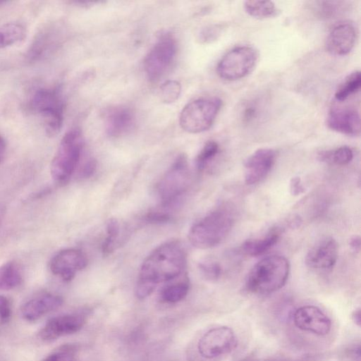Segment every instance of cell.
<instances>
[{"label": "cell", "instance_id": "obj_33", "mask_svg": "<svg viewBox=\"0 0 361 361\" xmlns=\"http://www.w3.org/2000/svg\"><path fill=\"white\" fill-rule=\"evenodd\" d=\"M171 217L168 210L161 208L148 212L143 216V221L148 224H165L170 221Z\"/></svg>", "mask_w": 361, "mask_h": 361}, {"label": "cell", "instance_id": "obj_8", "mask_svg": "<svg viewBox=\"0 0 361 361\" xmlns=\"http://www.w3.org/2000/svg\"><path fill=\"white\" fill-rule=\"evenodd\" d=\"M257 51L250 46H238L228 51L219 61L216 71L226 81H235L247 76L254 69Z\"/></svg>", "mask_w": 361, "mask_h": 361}, {"label": "cell", "instance_id": "obj_2", "mask_svg": "<svg viewBox=\"0 0 361 361\" xmlns=\"http://www.w3.org/2000/svg\"><path fill=\"white\" fill-rule=\"evenodd\" d=\"M290 271L287 259L271 255L259 261L246 279L247 289L255 294L266 295L281 289L286 283Z\"/></svg>", "mask_w": 361, "mask_h": 361}, {"label": "cell", "instance_id": "obj_41", "mask_svg": "<svg viewBox=\"0 0 361 361\" xmlns=\"http://www.w3.org/2000/svg\"><path fill=\"white\" fill-rule=\"evenodd\" d=\"M267 361H300V360H295L288 359V358L276 357V358H271Z\"/></svg>", "mask_w": 361, "mask_h": 361}, {"label": "cell", "instance_id": "obj_22", "mask_svg": "<svg viewBox=\"0 0 361 361\" xmlns=\"http://www.w3.org/2000/svg\"><path fill=\"white\" fill-rule=\"evenodd\" d=\"M23 281L18 264L8 261L0 265V290H8L18 287Z\"/></svg>", "mask_w": 361, "mask_h": 361}, {"label": "cell", "instance_id": "obj_31", "mask_svg": "<svg viewBox=\"0 0 361 361\" xmlns=\"http://www.w3.org/2000/svg\"><path fill=\"white\" fill-rule=\"evenodd\" d=\"M224 26L221 24H212L202 27L197 35L200 43L209 44L216 40L221 35Z\"/></svg>", "mask_w": 361, "mask_h": 361}, {"label": "cell", "instance_id": "obj_40", "mask_svg": "<svg viewBox=\"0 0 361 361\" xmlns=\"http://www.w3.org/2000/svg\"><path fill=\"white\" fill-rule=\"evenodd\" d=\"M6 144L4 138L0 135V163L6 152Z\"/></svg>", "mask_w": 361, "mask_h": 361}, {"label": "cell", "instance_id": "obj_36", "mask_svg": "<svg viewBox=\"0 0 361 361\" xmlns=\"http://www.w3.org/2000/svg\"><path fill=\"white\" fill-rule=\"evenodd\" d=\"M258 114L257 105L254 102L247 104L243 111V119L245 122L253 121Z\"/></svg>", "mask_w": 361, "mask_h": 361}, {"label": "cell", "instance_id": "obj_13", "mask_svg": "<svg viewBox=\"0 0 361 361\" xmlns=\"http://www.w3.org/2000/svg\"><path fill=\"white\" fill-rule=\"evenodd\" d=\"M85 324L80 314H66L50 319L38 332L39 338L46 342L79 331Z\"/></svg>", "mask_w": 361, "mask_h": 361}, {"label": "cell", "instance_id": "obj_27", "mask_svg": "<svg viewBox=\"0 0 361 361\" xmlns=\"http://www.w3.org/2000/svg\"><path fill=\"white\" fill-rule=\"evenodd\" d=\"M120 224L116 219H109L106 222V237L102 245V252L104 256H107L114 252L120 234Z\"/></svg>", "mask_w": 361, "mask_h": 361}, {"label": "cell", "instance_id": "obj_15", "mask_svg": "<svg viewBox=\"0 0 361 361\" xmlns=\"http://www.w3.org/2000/svg\"><path fill=\"white\" fill-rule=\"evenodd\" d=\"M276 157V151L260 148L250 154L245 161V181L253 185L264 178L273 167Z\"/></svg>", "mask_w": 361, "mask_h": 361}, {"label": "cell", "instance_id": "obj_21", "mask_svg": "<svg viewBox=\"0 0 361 361\" xmlns=\"http://www.w3.org/2000/svg\"><path fill=\"white\" fill-rule=\"evenodd\" d=\"M26 35V27L21 23L12 21L0 25V50L22 42Z\"/></svg>", "mask_w": 361, "mask_h": 361}, {"label": "cell", "instance_id": "obj_23", "mask_svg": "<svg viewBox=\"0 0 361 361\" xmlns=\"http://www.w3.org/2000/svg\"><path fill=\"white\" fill-rule=\"evenodd\" d=\"M244 8L250 16L257 19H265L277 16L280 10L270 1H246Z\"/></svg>", "mask_w": 361, "mask_h": 361}, {"label": "cell", "instance_id": "obj_7", "mask_svg": "<svg viewBox=\"0 0 361 361\" xmlns=\"http://www.w3.org/2000/svg\"><path fill=\"white\" fill-rule=\"evenodd\" d=\"M222 106L218 97L200 98L188 103L182 109L179 123L189 133H200L213 125Z\"/></svg>", "mask_w": 361, "mask_h": 361}, {"label": "cell", "instance_id": "obj_6", "mask_svg": "<svg viewBox=\"0 0 361 361\" xmlns=\"http://www.w3.org/2000/svg\"><path fill=\"white\" fill-rule=\"evenodd\" d=\"M190 173L187 157L178 155L160 178L156 188L160 207L169 209L175 207L185 194Z\"/></svg>", "mask_w": 361, "mask_h": 361}, {"label": "cell", "instance_id": "obj_28", "mask_svg": "<svg viewBox=\"0 0 361 361\" xmlns=\"http://www.w3.org/2000/svg\"><path fill=\"white\" fill-rule=\"evenodd\" d=\"M219 152V145L216 141L209 140L206 142L195 159L197 169L204 170Z\"/></svg>", "mask_w": 361, "mask_h": 361}, {"label": "cell", "instance_id": "obj_20", "mask_svg": "<svg viewBox=\"0 0 361 361\" xmlns=\"http://www.w3.org/2000/svg\"><path fill=\"white\" fill-rule=\"evenodd\" d=\"M279 236L280 231L272 229L261 238L247 240L242 245L241 250L243 253L251 257L261 255L276 243Z\"/></svg>", "mask_w": 361, "mask_h": 361}, {"label": "cell", "instance_id": "obj_5", "mask_svg": "<svg viewBox=\"0 0 361 361\" xmlns=\"http://www.w3.org/2000/svg\"><path fill=\"white\" fill-rule=\"evenodd\" d=\"M83 137L78 128H72L61 140L50 165L53 180L62 185L68 182L81 158Z\"/></svg>", "mask_w": 361, "mask_h": 361}, {"label": "cell", "instance_id": "obj_11", "mask_svg": "<svg viewBox=\"0 0 361 361\" xmlns=\"http://www.w3.org/2000/svg\"><path fill=\"white\" fill-rule=\"evenodd\" d=\"M87 258L80 250L69 248L57 252L50 260V271L65 281H71L76 273L86 267Z\"/></svg>", "mask_w": 361, "mask_h": 361}, {"label": "cell", "instance_id": "obj_10", "mask_svg": "<svg viewBox=\"0 0 361 361\" xmlns=\"http://www.w3.org/2000/svg\"><path fill=\"white\" fill-rule=\"evenodd\" d=\"M236 345L234 331L224 326L207 331L200 339L197 348L202 357L212 359L231 353Z\"/></svg>", "mask_w": 361, "mask_h": 361}, {"label": "cell", "instance_id": "obj_17", "mask_svg": "<svg viewBox=\"0 0 361 361\" xmlns=\"http://www.w3.org/2000/svg\"><path fill=\"white\" fill-rule=\"evenodd\" d=\"M357 39L355 27L350 22L336 25L329 33L325 47L328 52L336 56L348 54L353 49Z\"/></svg>", "mask_w": 361, "mask_h": 361}, {"label": "cell", "instance_id": "obj_26", "mask_svg": "<svg viewBox=\"0 0 361 361\" xmlns=\"http://www.w3.org/2000/svg\"><path fill=\"white\" fill-rule=\"evenodd\" d=\"M190 288L188 279L166 286L161 293V299L169 303L182 300L187 295Z\"/></svg>", "mask_w": 361, "mask_h": 361}, {"label": "cell", "instance_id": "obj_16", "mask_svg": "<svg viewBox=\"0 0 361 361\" xmlns=\"http://www.w3.org/2000/svg\"><path fill=\"white\" fill-rule=\"evenodd\" d=\"M326 123L337 133L356 136L360 133V113L351 107L334 106L329 110Z\"/></svg>", "mask_w": 361, "mask_h": 361}, {"label": "cell", "instance_id": "obj_29", "mask_svg": "<svg viewBox=\"0 0 361 361\" xmlns=\"http://www.w3.org/2000/svg\"><path fill=\"white\" fill-rule=\"evenodd\" d=\"M181 92V85L179 82L170 80L160 86L161 99L166 104L175 102Z\"/></svg>", "mask_w": 361, "mask_h": 361}, {"label": "cell", "instance_id": "obj_39", "mask_svg": "<svg viewBox=\"0 0 361 361\" xmlns=\"http://www.w3.org/2000/svg\"><path fill=\"white\" fill-rule=\"evenodd\" d=\"M351 318L353 322L357 326H361V311L360 309H356L353 311L351 314Z\"/></svg>", "mask_w": 361, "mask_h": 361}, {"label": "cell", "instance_id": "obj_4", "mask_svg": "<svg viewBox=\"0 0 361 361\" xmlns=\"http://www.w3.org/2000/svg\"><path fill=\"white\" fill-rule=\"evenodd\" d=\"M29 110L40 121L45 134L52 137L63 126L65 102L58 87H39L34 91L28 102Z\"/></svg>", "mask_w": 361, "mask_h": 361}, {"label": "cell", "instance_id": "obj_3", "mask_svg": "<svg viewBox=\"0 0 361 361\" xmlns=\"http://www.w3.org/2000/svg\"><path fill=\"white\" fill-rule=\"evenodd\" d=\"M235 221L233 212L226 207L214 209L190 228L188 239L199 249L219 245L230 233Z\"/></svg>", "mask_w": 361, "mask_h": 361}, {"label": "cell", "instance_id": "obj_30", "mask_svg": "<svg viewBox=\"0 0 361 361\" xmlns=\"http://www.w3.org/2000/svg\"><path fill=\"white\" fill-rule=\"evenodd\" d=\"M76 351L77 347L75 345L66 344L47 356L42 361H80L75 357Z\"/></svg>", "mask_w": 361, "mask_h": 361}, {"label": "cell", "instance_id": "obj_14", "mask_svg": "<svg viewBox=\"0 0 361 361\" xmlns=\"http://www.w3.org/2000/svg\"><path fill=\"white\" fill-rule=\"evenodd\" d=\"M338 254L336 241L332 238H324L308 251L305 257V263L309 268L315 271H329L336 264Z\"/></svg>", "mask_w": 361, "mask_h": 361}, {"label": "cell", "instance_id": "obj_25", "mask_svg": "<svg viewBox=\"0 0 361 361\" xmlns=\"http://www.w3.org/2000/svg\"><path fill=\"white\" fill-rule=\"evenodd\" d=\"M361 85V73L359 71H354L349 74L339 85L335 92V99L342 102L347 99L350 95L357 92Z\"/></svg>", "mask_w": 361, "mask_h": 361}, {"label": "cell", "instance_id": "obj_35", "mask_svg": "<svg viewBox=\"0 0 361 361\" xmlns=\"http://www.w3.org/2000/svg\"><path fill=\"white\" fill-rule=\"evenodd\" d=\"M97 168V161L92 158L89 159L81 167L78 178L80 179H86L90 178L95 171Z\"/></svg>", "mask_w": 361, "mask_h": 361}, {"label": "cell", "instance_id": "obj_32", "mask_svg": "<svg viewBox=\"0 0 361 361\" xmlns=\"http://www.w3.org/2000/svg\"><path fill=\"white\" fill-rule=\"evenodd\" d=\"M199 269L203 276L209 281L217 280L222 274L221 265L214 261H204L199 264Z\"/></svg>", "mask_w": 361, "mask_h": 361}, {"label": "cell", "instance_id": "obj_34", "mask_svg": "<svg viewBox=\"0 0 361 361\" xmlns=\"http://www.w3.org/2000/svg\"><path fill=\"white\" fill-rule=\"evenodd\" d=\"M11 315V304L9 299L2 295H0V321L1 322H8Z\"/></svg>", "mask_w": 361, "mask_h": 361}, {"label": "cell", "instance_id": "obj_1", "mask_svg": "<svg viewBox=\"0 0 361 361\" xmlns=\"http://www.w3.org/2000/svg\"><path fill=\"white\" fill-rule=\"evenodd\" d=\"M187 253L178 240L167 241L156 247L143 261L135 286L139 299L150 295L159 283L179 276L185 268Z\"/></svg>", "mask_w": 361, "mask_h": 361}, {"label": "cell", "instance_id": "obj_38", "mask_svg": "<svg viewBox=\"0 0 361 361\" xmlns=\"http://www.w3.org/2000/svg\"><path fill=\"white\" fill-rule=\"evenodd\" d=\"M349 245L355 251H359L360 248V238L358 235L353 236L349 240Z\"/></svg>", "mask_w": 361, "mask_h": 361}, {"label": "cell", "instance_id": "obj_19", "mask_svg": "<svg viewBox=\"0 0 361 361\" xmlns=\"http://www.w3.org/2000/svg\"><path fill=\"white\" fill-rule=\"evenodd\" d=\"M106 133L111 137H118L127 133L135 122V116L130 109L116 106L109 109L104 114Z\"/></svg>", "mask_w": 361, "mask_h": 361}, {"label": "cell", "instance_id": "obj_24", "mask_svg": "<svg viewBox=\"0 0 361 361\" xmlns=\"http://www.w3.org/2000/svg\"><path fill=\"white\" fill-rule=\"evenodd\" d=\"M318 157L322 161L343 166L351 161L353 158V152L348 146H341L334 149L321 152Z\"/></svg>", "mask_w": 361, "mask_h": 361}, {"label": "cell", "instance_id": "obj_9", "mask_svg": "<svg viewBox=\"0 0 361 361\" xmlns=\"http://www.w3.org/2000/svg\"><path fill=\"white\" fill-rule=\"evenodd\" d=\"M176 51V41L171 33L159 36L144 60V69L151 82L162 77L173 62Z\"/></svg>", "mask_w": 361, "mask_h": 361}, {"label": "cell", "instance_id": "obj_12", "mask_svg": "<svg viewBox=\"0 0 361 361\" xmlns=\"http://www.w3.org/2000/svg\"><path fill=\"white\" fill-rule=\"evenodd\" d=\"M293 320L299 329L318 336L326 335L331 329L329 317L314 305H304L298 308L293 313Z\"/></svg>", "mask_w": 361, "mask_h": 361}, {"label": "cell", "instance_id": "obj_37", "mask_svg": "<svg viewBox=\"0 0 361 361\" xmlns=\"http://www.w3.org/2000/svg\"><path fill=\"white\" fill-rule=\"evenodd\" d=\"M290 191L292 195L297 196L305 192L301 179L298 176L293 177L290 181Z\"/></svg>", "mask_w": 361, "mask_h": 361}, {"label": "cell", "instance_id": "obj_18", "mask_svg": "<svg viewBox=\"0 0 361 361\" xmlns=\"http://www.w3.org/2000/svg\"><path fill=\"white\" fill-rule=\"evenodd\" d=\"M63 302V298L59 295L49 293H42L28 300L22 305L21 314L25 320L34 322L60 307Z\"/></svg>", "mask_w": 361, "mask_h": 361}]
</instances>
